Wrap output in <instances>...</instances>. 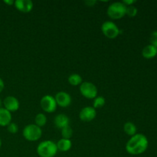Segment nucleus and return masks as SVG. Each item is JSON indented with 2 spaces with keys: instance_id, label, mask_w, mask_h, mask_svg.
Returning <instances> with one entry per match:
<instances>
[{
  "instance_id": "5701e85b",
  "label": "nucleus",
  "mask_w": 157,
  "mask_h": 157,
  "mask_svg": "<svg viewBox=\"0 0 157 157\" xmlns=\"http://www.w3.org/2000/svg\"><path fill=\"white\" fill-rule=\"evenodd\" d=\"M150 41L152 45H153L154 47H156L157 48V31H154L151 33L150 38Z\"/></svg>"
},
{
  "instance_id": "0eeeda50",
  "label": "nucleus",
  "mask_w": 157,
  "mask_h": 157,
  "mask_svg": "<svg viewBox=\"0 0 157 157\" xmlns=\"http://www.w3.org/2000/svg\"><path fill=\"white\" fill-rule=\"evenodd\" d=\"M40 105L41 109L46 113H53L57 109V103L55 101V98L52 95H44L42 97L40 101Z\"/></svg>"
},
{
  "instance_id": "4468645a",
  "label": "nucleus",
  "mask_w": 157,
  "mask_h": 157,
  "mask_svg": "<svg viewBox=\"0 0 157 157\" xmlns=\"http://www.w3.org/2000/svg\"><path fill=\"white\" fill-rule=\"evenodd\" d=\"M142 55L147 59L153 58L157 55V48L152 44H148L143 49Z\"/></svg>"
},
{
  "instance_id": "b1692460",
  "label": "nucleus",
  "mask_w": 157,
  "mask_h": 157,
  "mask_svg": "<svg viewBox=\"0 0 157 157\" xmlns=\"http://www.w3.org/2000/svg\"><path fill=\"white\" fill-rule=\"evenodd\" d=\"M136 2V1H135V0H124V1H123L122 2L124 3L126 6H133Z\"/></svg>"
},
{
  "instance_id": "412c9836",
  "label": "nucleus",
  "mask_w": 157,
  "mask_h": 157,
  "mask_svg": "<svg viewBox=\"0 0 157 157\" xmlns=\"http://www.w3.org/2000/svg\"><path fill=\"white\" fill-rule=\"evenodd\" d=\"M138 9L134 6H127V11H126V15L129 17H135L137 15Z\"/></svg>"
},
{
  "instance_id": "aec40b11",
  "label": "nucleus",
  "mask_w": 157,
  "mask_h": 157,
  "mask_svg": "<svg viewBox=\"0 0 157 157\" xmlns=\"http://www.w3.org/2000/svg\"><path fill=\"white\" fill-rule=\"evenodd\" d=\"M105 98L102 96H98L94 99V103H93V107L94 108H101L103 107L105 105Z\"/></svg>"
},
{
  "instance_id": "20e7f679",
  "label": "nucleus",
  "mask_w": 157,
  "mask_h": 157,
  "mask_svg": "<svg viewBox=\"0 0 157 157\" xmlns=\"http://www.w3.org/2000/svg\"><path fill=\"white\" fill-rule=\"evenodd\" d=\"M22 135L26 140L34 142V141L38 140L41 137L42 130L41 127H38L35 124H29L23 129Z\"/></svg>"
},
{
  "instance_id": "a211bd4d",
  "label": "nucleus",
  "mask_w": 157,
  "mask_h": 157,
  "mask_svg": "<svg viewBox=\"0 0 157 157\" xmlns=\"http://www.w3.org/2000/svg\"><path fill=\"white\" fill-rule=\"evenodd\" d=\"M47 123V117L44 113H38L35 118V124L39 127H42L45 126Z\"/></svg>"
},
{
  "instance_id": "f3484780",
  "label": "nucleus",
  "mask_w": 157,
  "mask_h": 157,
  "mask_svg": "<svg viewBox=\"0 0 157 157\" xmlns=\"http://www.w3.org/2000/svg\"><path fill=\"white\" fill-rule=\"evenodd\" d=\"M68 83L72 86H78L82 84V78L78 74H72L68 77Z\"/></svg>"
},
{
  "instance_id": "f257e3e1",
  "label": "nucleus",
  "mask_w": 157,
  "mask_h": 157,
  "mask_svg": "<svg viewBox=\"0 0 157 157\" xmlns=\"http://www.w3.org/2000/svg\"><path fill=\"white\" fill-rule=\"evenodd\" d=\"M148 145L147 136L142 133H136L127 141L126 150L130 155H140L147 150Z\"/></svg>"
},
{
  "instance_id": "423d86ee",
  "label": "nucleus",
  "mask_w": 157,
  "mask_h": 157,
  "mask_svg": "<svg viewBox=\"0 0 157 157\" xmlns=\"http://www.w3.org/2000/svg\"><path fill=\"white\" fill-rule=\"evenodd\" d=\"M80 92L87 99H94L98 97V90L96 85L89 81H84L80 85Z\"/></svg>"
},
{
  "instance_id": "cd10ccee",
  "label": "nucleus",
  "mask_w": 157,
  "mask_h": 157,
  "mask_svg": "<svg viewBox=\"0 0 157 157\" xmlns=\"http://www.w3.org/2000/svg\"><path fill=\"white\" fill-rule=\"evenodd\" d=\"M2 107V101H1V99H0V108H1Z\"/></svg>"
},
{
  "instance_id": "a878e982",
  "label": "nucleus",
  "mask_w": 157,
  "mask_h": 157,
  "mask_svg": "<svg viewBox=\"0 0 157 157\" xmlns=\"http://www.w3.org/2000/svg\"><path fill=\"white\" fill-rule=\"evenodd\" d=\"M4 87H5L4 81H3V80L0 78V93H2V91L4 90Z\"/></svg>"
},
{
  "instance_id": "6ab92c4d",
  "label": "nucleus",
  "mask_w": 157,
  "mask_h": 157,
  "mask_svg": "<svg viewBox=\"0 0 157 157\" xmlns=\"http://www.w3.org/2000/svg\"><path fill=\"white\" fill-rule=\"evenodd\" d=\"M61 136H62V138H64V139L71 140V138L73 136V130H72V128L71 127L70 125L67 126V127L61 129Z\"/></svg>"
},
{
  "instance_id": "393cba45",
  "label": "nucleus",
  "mask_w": 157,
  "mask_h": 157,
  "mask_svg": "<svg viewBox=\"0 0 157 157\" xmlns=\"http://www.w3.org/2000/svg\"><path fill=\"white\" fill-rule=\"evenodd\" d=\"M96 2V1H93V0H87V1H86L84 3H85L87 6H94Z\"/></svg>"
},
{
  "instance_id": "f03ea898",
  "label": "nucleus",
  "mask_w": 157,
  "mask_h": 157,
  "mask_svg": "<svg viewBox=\"0 0 157 157\" xmlns=\"http://www.w3.org/2000/svg\"><path fill=\"white\" fill-rule=\"evenodd\" d=\"M37 153L40 157H55L58 153L55 143L52 140H44L37 147Z\"/></svg>"
},
{
  "instance_id": "9b49d317",
  "label": "nucleus",
  "mask_w": 157,
  "mask_h": 157,
  "mask_svg": "<svg viewBox=\"0 0 157 157\" xmlns=\"http://www.w3.org/2000/svg\"><path fill=\"white\" fill-rule=\"evenodd\" d=\"M15 9L23 13H29L33 9V2L31 0H16L14 2Z\"/></svg>"
},
{
  "instance_id": "9d476101",
  "label": "nucleus",
  "mask_w": 157,
  "mask_h": 157,
  "mask_svg": "<svg viewBox=\"0 0 157 157\" xmlns=\"http://www.w3.org/2000/svg\"><path fill=\"white\" fill-rule=\"evenodd\" d=\"M4 108L9 112H15L19 109L20 104L18 100L14 96H8L3 101Z\"/></svg>"
},
{
  "instance_id": "6e6552de",
  "label": "nucleus",
  "mask_w": 157,
  "mask_h": 157,
  "mask_svg": "<svg viewBox=\"0 0 157 157\" xmlns=\"http://www.w3.org/2000/svg\"><path fill=\"white\" fill-rule=\"evenodd\" d=\"M97 116V110L96 109L94 108L93 107H84L81 110L79 113V118L83 122H90L92 121Z\"/></svg>"
},
{
  "instance_id": "dca6fc26",
  "label": "nucleus",
  "mask_w": 157,
  "mask_h": 157,
  "mask_svg": "<svg viewBox=\"0 0 157 157\" xmlns=\"http://www.w3.org/2000/svg\"><path fill=\"white\" fill-rule=\"evenodd\" d=\"M124 130L126 134H127L128 136H133L135 134H136V127L133 123L128 122L125 123L124 125Z\"/></svg>"
},
{
  "instance_id": "ddd939ff",
  "label": "nucleus",
  "mask_w": 157,
  "mask_h": 157,
  "mask_svg": "<svg viewBox=\"0 0 157 157\" xmlns=\"http://www.w3.org/2000/svg\"><path fill=\"white\" fill-rule=\"evenodd\" d=\"M12 123V113L5 109L4 107L0 108V126L7 127Z\"/></svg>"
},
{
  "instance_id": "2eb2a0df",
  "label": "nucleus",
  "mask_w": 157,
  "mask_h": 157,
  "mask_svg": "<svg viewBox=\"0 0 157 157\" xmlns=\"http://www.w3.org/2000/svg\"><path fill=\"white\" fill-rule=\"evenodd\" d=\"M56 145L58 150H60L61 152H67L68 150H70V149L71 148L72 143L71 141V140L61 138V140H59L57 142Z\"/></svg>"
},
{
  "instance_id": "7ed1b4c3",
  "label": "nucleus",
  "mask_w": 157,
  "mask_h": 157,
  "mask_svg": "<svg viewBox=\"0 0 157 157\" xmlns=\"http://www.w3.org/2000/svg\"><path fill=\"white\" fill-rule=\"evenodd\" d=\"M127 6L122 2H113L107 8V15L112 19H121L126 15Z\"/></svg>"
},
{
  "instance_id": "4be33fe9",
  "label": "nucleus",
  "mask_w": 157,
  "mask_h": 157,
  "mask_svg": "<svg viewBox=\"0 0 157 157\" xmlns=\"http://www.w3.org/2000/svg\"><path fill=\"white\" fill-rule=\"evenodd\" d=\"M7 130L10 133L15 134V133H16L17 132H18V127L15 123H10V124L7 126Z\"/></svg>"
},
{
  "instance_id": "c85d7f7f",
  "label": "nucleus",
  "mask_w": 157,
  "mask_h": 157,
  "mask_svg": "<svg viewBox=\"0 0 157 157\" xmlns=\"http://www.w3.org/2000/svg\"><path fill=\"white\" fill-rule=\"evenodd\" d=\"M1 147H2V140L1 139H0V148H1Z\"/></svg>"
},
{
  "instance_id": "1a4fd4ad",
  "label": "nucleus",
  "mask_w": 157,
  "mask_h": 157,
  "mask_svg": "<svg viewBox=\"0 0 157 157\" xmlns=\"http://www.w3.org/2000/svg\"><path fill=\"white\" fill-rule=\"evenodd\" d=\"M57 105L61 107H67L71 104V97L65 91H60L55 97Z\"/></svg>"
},
{
  "instance_id": "f8f14e48",
  "label": "nucleus",
  "mask_w": 157,
  "mask_h": 157,
  "mask_svg": "<svg viewBox=\"0 0 157 157\" xmlns=\"http://www.w3.org/2000/svg\"><path fill=\"white\" fill-rule=\"evenodd\" d=\"M54 124H55V127L61 130L64 127L70 125V119H69V117L66 114L60 113V114H58L55 117V119H54Z\"/></svg>"
},
{
  "instance_id": "39448f33",
  "label": "nucleus",
  "mask_w": 157,
  "mask_h": 157,
  "mask_svg": "<svg viewBox=\"0 0 157 157\" xmlns=\"http://www.w3.org/2000/svg\"><path fill=\"white\" fill-rule=\"evenodd\" d=\"M101 31L103 34L110 39H114L121 33L118 26L112 21H106L101 25Z\"/></svg>"
},
{
  "instance_id": "bb28decb",
  "label": "nucleus",
  "mask_w": 157,
  "mask_h": 157,
  "mask_svg": "<svg viewBox=\"0 0 157 157\" xmlns=\"http://www.w3.org/2000/svg\"><path fill=\"white\" fill-rule=\"evenodd\" d=\"M4 2L6 3V4L9 5V6H11V5H14L15 1H12V0H5Z\"/></svg>"
}]
</instances>
